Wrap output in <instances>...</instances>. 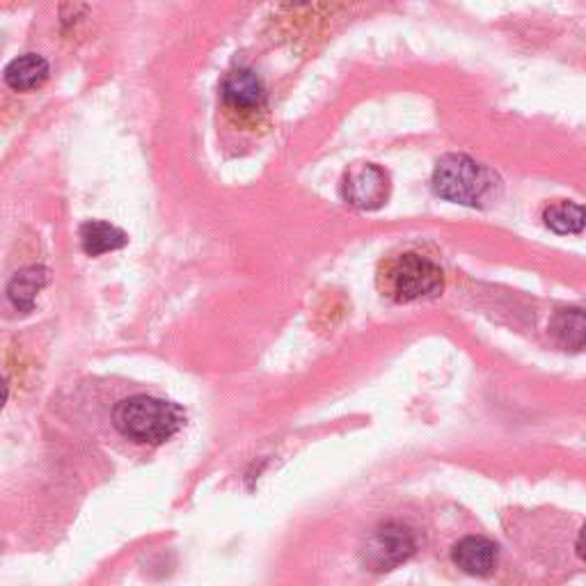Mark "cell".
Instances as JSON below:
<instances>
[{"label":"cell","mask_w":586,"mask_h":586,"mask_svg":"<svg viewBox=\"0 0 586 586\" xmlns=\"http://www.w3.org/2000/svg\"><path fill=\"white\" fill-rule=\"evenodd\" d=\"M554 332L563 346L582 349V344H584V314H582V309L561 312L554 321Z\"/></svg>","instance_id":"12"},{"label":"cell","mask_w":586,"mask_h":586,"mask_svg":"<svg viewBox=\"0 0 586 586\" xmlns=\"http://www.w3.org/2000/svg\"><path fill=\"white\" fill-rule=\"evenodd\" d=\"M47 280H49V270L41 266H30L21 270V273L12 278L8 286L12 305L21 312H33L39 291L47 286Z\"/></svg>","instance_id":"10"},{"label":"cell","mask_w":586,"mask_h":586,"mask_svg":"<svg viewBox=\"0 0 586 586\" xmlns=\"http://www.w3.org/2000/svg\"><path fill=\"white\" fill-rule=\"evenodd\" d=\"M495 182L498 179L492 176L490 170L463 154L444 156L434 172L436 195L465 207H481L492 195Z\"/></svg>","instance_id":"3"},{"label":"cell","mask_w":586,"mask_h":586,"mask_svg":"<svg viewBox=\"0 0 586 586\" xmlns=\"http://www.w3.org/2000/svg\"><path fill=\"white\" fill-rule=\"evenodd\" d=\"M546 224L557 234H579L584 230V209L573 202H559L544 213Z\"/></svg>","instance_id":"11"},{"label":"cell","mask_w":586,"mask_h":586,"mask_svg":"<svg viewBox=\"0 0 586 586\" xmlns=\"http://www.w3.org/2000/svg\"><path fill=\"white\" fill-rule=\"evenodd\" d=\"M5 401H8V382L3 376H0V408H3Z\"/></svg>","instance_id":"13"},{"label":"cell","mask_w":586,"mask_h":586,"mask_svg":"<svg viewBox=\"0 0 586 586\" xmlns=\"http://www.w3.org/2000/svg\"><path fill=\"white\" fill-rule=\"evenodd\" d=\"M376 284L382 296L394 303H415L438 296L444 286V273L431 257L411 251L382 259Z\"/></svg>","instance_id":"1"},{"label":"cell","mask_w":586,"mask_h":586,"mask_svg":"<svg viewBox=\"0 0 586 586\" xmlns=\"http://www.w3.org/2000/svg\"><path fill=\"white\" fill-rule=\"evenodd\" d=\"M112 419L124 438L141 444H161L179 434L186 415L172 401L138 394L120 401Z\"/></svg>","instance_id":"2"},{"label":"cell","mask_w":586,"mask_h":586,"mask_svg":"<svg viewBox=\"0 0 586 586\" xmlns=\"http://www.w3.org/2000/svg\"><path fill=\"white\" fill-rule=\"evenodd\" d=\"M81 243L85 255L99 257L112 251H120V247L129 243V236L120 228H115V224L103 220H89L81 228Z\"/></svg>","instance_id":"9"},{"label":"cell","mask_w":586,"mask_h":586,"mask_svg":"<svg viewBox=\"0 0 586 586\" xmlns=\"http://www.w3.org/2000/svg\"><path fill=\"white\" fill-rule=\"evenodd\" d=\"M415 552L413 534L401 525H386L371 534L365 546V563L371 571L386 573L408 561Z\"/></svg>","instance_id":"5"},{"label":"cell","mask_w":586,"mask_h":586,"mask_svg":"<svg viewBox=\"0 0 586 586\" xmlns=\"http://www.w3.org/2000/svg\"><path fill=\"white\" fill-rule=\"evenodd\" d=\"M498 546L492 540L484 536H467L454 546L452 559L463 573L486 577L498 566Z\"/></svg>","instance_id":"6"},{"label":"cell","mask_w":586,"mask_h":586,"mask_svg":"<svg viewBox=\"0 0 586 586\" xmlns=\"http://www.w3.org/2000/svg\"><path fill=\"white\" fill-rule=\"evenodd\" d=\"M224 103L234 110L255 112L266 101V87L261 78L251 70H236L222 83Z\"/></svg>","instance_id":"7"},{"label":"cell","mask_w":586,"mask_h":586,"mask_svg":"<svg viewBox=\"0 0 586 586\" xmlns=\"http://www.w3.org/2000/svg\"><path fill=\"white\" fill-rule=\"evenodd\" d=\"M49 78V62L37 53H26L12 60L5 70V83L14 93H30Z\"/></svg>","instance_id":"8"},{"label":"cell","mask_w":586,"mask_h":586,"mask_svg":"<svg viewBox=\"0 0 586 586\" xmlns=\"http://www.w3.org/2000/svg\"><path fill=\"white\" fill-rule=\"evenodd\" d=\"M342 195L351 207L376 211L390 197V176L374 163H357L344 174Z\"/></svg>","instance_id":"4"}]
</instances>
